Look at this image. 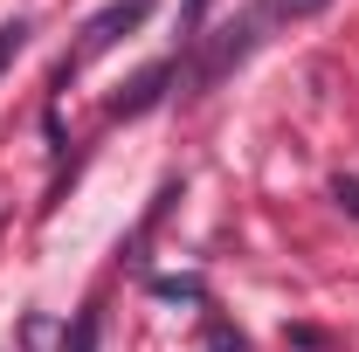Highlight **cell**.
I'll return each mask as SVG.
<instances>
[{
	"mask_svg": "<svg viewBox=\"0 0 359 352\" xmlns=\"http://www.w3.org/2000/svg\"><path fill=\"white\" fill-rule=\"evenodd\" d=\"M332 194H339V201H346V208H353V215H359V180H339Z\"/></svg>",
	"mask_w": 359,
	"mask_h": 352,
	"instance_id": "277c9868",
	"label": "cell"
},
{
	"mask_svg": "<svg viewBox=\"0 0 359 352\" xmlns=\"http://www.w3.org/2000/svg\"><path fill=\"white\" fill-rule=\"evenodd\" d=\"M145 14H152V0H118V7H104V14H97V21L83 28V55H104V48L118 42V35H132Z\"/></svg>",
	"mask_w": 359,
	"mask_h": 352,
	"instance_id": "6da1fadb",
	"label": "cell"
},
{
	"mask_svg": "<svg viewBox=\"0 0 359 352\" xmlns=\"http://www.w3.org/2000/svg\"><path fill=\"white\" fill-rule=\"evenodd\" d=\"M166 76H173L166 62H159V69H145V76L132 83V97H118V118H138V111H152V104H159V83H166Z\"/></svg>",
	"mask_w": 359,
	"mask_h": 352,
	"instance_id": "7a4b0ae2",
	"label": "cell"
},
{
	"mask_svg": "<svg viewBox=\"0 0 359 352\" xmlns=\"http://www.w3.org/2000/svg\"><path fill=\"white\" fill-rule=\"evenodd\" d=\"M21 48H28V21H7V28H0V69H7Z\"/></svg>",
	"mask_w": 359,
	"mask_h": 352,
	"instance_id": "3957f363",
	"label": "cell"
},
{
	"mask_svg": "<svg viewBox=\"0 0 359 352\" xmlns=\"http://www.w3.org/2000/svg\"><path fill=\"white\" fill-rule=\"evenodd\" d=\"M276 7H283V14H318L325 0H276Z\"/></svg>",
	"mask_w": 359,
	"mask_h": 352,
	"instance_id": "5b68a950",
	"label": "cell"
},
{
	"mask_svg": "<svg viewBox=\"0 0 359 352\" xmlns=\"http://www.w3.org/2000/svg\"><path fill=\"white\" fill-rule=\"evenodd\" d=\"M201 7H208V0H187V35L201 28Z\"/></svg>",
	"mask_w": 359,
	"mask_h": 352,
	"instance_id": "8992f818",
	"label": "cell"
}]
</instances>
